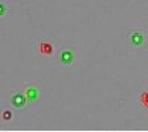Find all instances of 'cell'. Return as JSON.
Here are the masks:
<instances>
[{
  "label": "cell",
  "mask_w": 148,
  "mask_h": 132,
  "mask_svg": "<svg viewBox=\"0 0 148 132\" xmlns=\"http://www.w3.org/2000/svg\"><path fill=\"white\" fill-rule=\"evenodd\" d=\"M36 52L40 55H52L54 53V48L50 40H38L36 42Z\"/></svg>",
  "instance_id": "obj_4"
},
{
  "label": "cell",
  "mask_w": 148,
  "mask_h": 132,
  "mask_svg": "<svg viewBox=\"0 0 148 132\" xmlns=\"http://www.w3.org/2000/svg\"><path fill=\"white\" fill-rule=\"evenodd\" d=\"M13 111L11 110V108H4L3 112H1V119L4 120V122H11V120L13 119Z\"/></svg>",
  "instance_id": "obj_7"
},
{
  "label": "cell",
  "mask_w": 148,
  "mask_h": 132,
  "mask_svg": "<svg viewBox=\"0 0 148 132\" xmlns=\"http://www.w3.org/2000/svg\"><path fill=\"white\" fill-rule=\"evenodd\" d=\"M139 103L144 110L148 111V90H143L139 96Z\"/></svg>",
  "instance_id": "obj_6"
},
{
  "label": "cell",
  "mask_w": 148,
  "mask_h": 132,
  "mask_svg": "<svg viewBox=\"0 0 148 132\" xmlns=\"http://www.w3.org/2000/svg\"><path fill=\"white\" fill-rule=\"evenodd\" d=\"M23 91H24V94H25V98H27L28 103H33V102L37 101L38 96H40V89H38V86L34 85V83L27 85Z\"/></svg>",
  "instance_id": "obj_5"
},
{
  "label": "cell",
  "mask_w": 148,
  "mask_h": 132,
  "mask_svg": "<svg viewBox=\"0 0 148 132\" xmlns=\"http://www.w3.org/2000/svg\"><path fill=\"white\" fill-rule=\"evenodd\" d=\"M127 42L132 48H142L145 42V31L142 27L131 28L127 33Z\"/></svg>",
  "instance_id": "obj_2"
},
{
  "label": "cell",
  "mask_w": 148,
  "mask_h": 132,
  "mask_svg": "<svg viewBox=\"0 0 148 132\" xmlns=\"http://www.w3.org/2000/svg\"><path fill=\"white\" fill-rule=\"evenodd\" d=\"M8 13V7H7V0H1L0 3V16L4 17V16Z\"/></svg>",
  "instance_id": "obj_8"
},
{
  "label": "cell",
  "mask_w": 148,
  "mask_h": 132,
  "mask_svg": "<svg viewBox=\"0 0 148 132\" xmlns=\"http://www.w3.org/2000/svg\"><path fill=\"white\" fill-rule=\"evenodd\" d=\"M9 103L11 106H13L15 108H23L27 106L28 101L25 98V94L24 91H20V90H15L12 91L11 96H9Z\"/></svg>",
  "instance_id": "obj_3"
},
{
  "label": "cell",
  "mask_w": 148,
  "mask_h": 132,
  "mask_svg": "<svg viewBox=\"0 0 148 132\" xmlns=\"http://www.w3.org/2000/svg\"><path fill=\"white\" fill-rule=\"evenodd\" d=\"M75 61V49L73 46H61L57 52V62L62 68H70Z\"/></svg>",
  "instance_id": "obj_1"
}]
</instances>
